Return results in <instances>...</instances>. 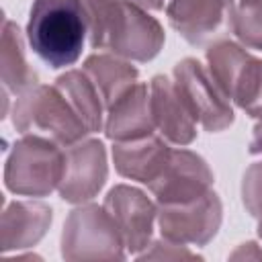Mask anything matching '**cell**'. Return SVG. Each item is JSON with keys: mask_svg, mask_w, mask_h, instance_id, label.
Listing matches in <instances>:
<instances>
[{"mask_svg": "<svg viewBox=\"0 0 262 262\" xmlns=\"http://www.w3.org/2000/svg\"><path fill=\"white\" fill-rule=\"evenodd\" d=\"M106 178L104 149L100 141H84L63 151L59 192L66 201L92 199Z\"/></svg>", "mask_w": 262, "mask_h": 262, "instance_id": "cell-8", "label": "cell"}, {"mask_svg": "<svg viewBox=\"0 0 262 262\" xmlns=\"http://www.w3.org/2000/svg\"><path fill=\"white\" fill-rule=\"evenodd\" d=\"M84 72L94 82L106 106H111L125 90H129L137 78L135 68L108 55H92L90 59H86Z\"/></svg>", "mask_w": 262, "mask_h": 262, "instance_id": "cell-14", "label": "cell"}, {"mask_svg": "<svg viewBox=\"0 0 262 262\" xmlns=\"http://www.w3.org/2000/svg\"><path fill=\"white\" fill-rule=\"evenodd\" d=\"M244 203L252 215H262V162L254 164L244 178Z\"/></svg>", "mask_w": 262, "mask_h": 262, "instance_id": "cell-19", "label": "cell"}, {"mask_svg": "<svg viewBox=\"0 0 262 262\" xmlns=\"http://www.w3.org/2000/svg\"><path fill=\"white\" fill-rule=\"evenodd\" d=\"M104 209L115 219L129 248H141L151 231L154 207L147 196L129 186H117L108 192Z\"/></svg>", "mask_w": 262, "mask_h": 262, "instance_id": "cell-10", "label": "cell"}, {"mask_svg": "<svg viewBox=\"0 0 262 262\" xmlns=\"http://www.w3.org/2000/svg\"><path fill=\"white\" fill-rule=\"evenodd\" d=\"M162 41L164 33L149 14H145L133 2L115 0L113 18L104 39L106 49L137 61H145L160 51Z\"/></svg>", "mask_w": 262, "mask_h": 262, "instance_id": "cell-5", "label": "cell"}, {"mask_svg": "<svg viewBox=\"0 0 262 262\" xmlns=\"http://www.w3.org/2000/svg\"><path fill=\"white\" fill-rule=\"evenodd\" d=\"M2 74H4V84L8 88L23 90L35 82V74L27 68V61L23 57V43L18 29L12 23H4V37H2Z\"/></svg>", "mask_w": 262, "mask_h": 262, "instance_id": "cell-16", "label": "cell"}, {"mask_svg": "<svg viewBox=\"0 0 262 262\" xmlns=\"http://www.w3.org/2000/svg\"><path fill=\"white\" fill-rule=\"evenodd\" d=\"M233 0H170V25L194 45L219 37L231 27Z\"/></svg>", "mask_w": 262, "mask_h": 262, "instance_id": "cell-7", "label": "cell"}, {"mask_svg": "<svg viewBox=\"0 0 262 262\" xmlns=\"http://www.w3.org/2000/svg\"><path fill=\"white\" fill-rule=\"evenodd\" d=\"M231 29L239 41L262 49V0H244L233 12Z\"/></svg>", "mask_w": 262, "mask_h": 262, "instance_id": "cell-18", "label": "cell"}, {"mask_svg": "<svg viewBox=\"0 0 262 262\" xmlns=\"http://www.w3.org/2000/svg\"><path fill=\"white\" fill-rule=\"evenodd\" d=\"M174 76V84L184 106L207 131H221L233 121L229 98L196 59L180 61Z\"/></svg>", "mask_w": 262, "mask_h": 262, "instance_id": "cell-4", "label": "cell"}, {"mask_svg": "<svg viewBox=\"0 0 262 262\" xmlns=\"http://www.w3.org/2000/svg\"><path fill=\"white\" fill-rule=\"evenodd\" d=\"M219 211L221 207L217 194L209 190L192 201L166 205L160 215L162 231L166 233V237L176 242H205L215 233Z\"/></svg>", "mask_w": 262, "mask_h": 262, "instance_id": "cell-9", "label": "cell"}, {"mask_svg": "<svg viewBox=\"0 0 262 262\" xmlns=\"http://www.w3.org/2000/svg\"><path fill=\"white\" fill-rule=\"evenodd\" d=\"M27 35L31 49L47 66L76 63L90 39L88 0H35Z\"/></svg>", "mask_w": 262, "mask_h": 262, "instance_id": "cell-1", "label": "cell"}, {"mask_svg": "<svg viewBox=\"0 0 262 262\" xmlns=\"http://www.w3.org/2000/svg\"><path fill=\"white\" fill-rule=\"evenodd\" d=\"M59 90L68 96L72 106L78 111L88 131H98L102 123V96L86 72H68L57 80Z\"/></svg>", "mask_w": 262, "mask_h": 262, "instance_id": "cell-15", "label": "cell"}, {"mask_svg": "<svg viewBox=\"0 0 262 262\" xmlns=\"http://www.w3.org/2000/svg\"><path fill=\"white\" fill-rule=\"evenodd\" d=\"M207 164L192 151H172L164 170L149 182L151 192L160 203H186L205 194L211 186Z\"/></svg>", "mask_w": 262, "mask_h": 262, "instance_id": "cell-6", "label": "cell"}, {"mask_svg": "<svg viewBox=\"0 0 262 262\" xmlns=\"http://www.w3.org/2000/svg\"><path fill=\"white\" fill-rule=\"evenodd\" d=\"M133 2H139V4L149 6V8H162L164 6V0H133Z\"/></svg>", "mask_w": 262, "mask_h": 262, "instance_id": "cell-21", "label": "cell"}, {"mask_svg": "<svg viewBox=\"0 0 262 262\" xmlns=\"http://www.w3.org/2000/svg\"><path fill=\"white\" fill-rule=\"evenodd\" d=\"M231 98L252 117H262V61L248 57L237 76Z\"/></svg>", "mask_w": 262, "mask_h": 262, "instance_id": "cell-17", "label": "cell"}, {"mask_svg": "<svg viewBox=\"0 0 262 262\" xmlns=\"http://www.w3.org/2000/svg\"><path fill=\"white\" fill-rule=\"evenodd\" d=\"M154 117L145 84H133L113 104L106 121L111 139H137L151 133Z\"/></svg>", "mask_w": 262, "mask_h": 262, "instance_id": "cell-12", "label": "cell"}, {"mask_svg": "<svg viewBox=\"0 0 262 262\" xmlns=\"http://www.w3.org/2000/svg\"><path fill=\"white\" fill-rule=\"evenodd\" d=\"M170 147L160 139L149 135L127 139V143H119L113 151L117 170L133 180L151 182L166 166L170 158Z\"/></svg>", "mask_w": 262, "mask_h": 262, "instance_id": "cell-13", "label": "cell"}, {"mask_svg": "<svg viewBox=\"0 0 262 262\" xmlns=\"http://www.w3.org/2000/svg\"><path fill=\"white\" fill-rule=\"evenodd\" d=\"M63 151L41 135L25 137L14 145L6 164V186L20 194H45L59 186Z\"/></svg>", "mask_w": 262, "mask_h": 262, "instance_id": "cell-3", "label": "cell"}, {"mask_svg": "<svg viewBox=\"0 0 262 262\" xmlns=\"http://www.w3.org/2000/svg\"><path fill=\"white\" fill-rule=\"evenodd\" d=\"M149 102H151L154 125L160 127L162 135L182 145L194 139V119L184 106L174 82H170L164 76H156L151 80Z\"/></svg>", "mask_w": 262, "mask_h": 262, "instance_id": "cell-11", "label": "cell"}, {"mask_svg": "<svg viewBox=\"0 0 262 262\" xmlns=\"http://www.w3.org/2000/svg\"><path fill=\"white\" fill-rule=\"evenodd\" d=\"M250 151L252 154H262V123L256 125V129H254V139H252Z\"/></svg>", "mask_w": 262, "mask_h": 262, "instance_id": "cell-20", "label": "cell"}, {"mask_svg": "<svg viewBox=\"0 0 262 262\" xmlns=\"http://www.w3.org/2000/svg\"><path fill=\"white\" fill-rule=\"evenodd\" d=\"M14 127L23 133L35 131L37 135H47L61 145L76 143L90 133L57 84L53 88L39 86L27 92L14 104Z\"/></svg>", "mask_w": 262, "mask_h": 262, "instance_id": "cell-2", "label": "cell"}]
</instances>
